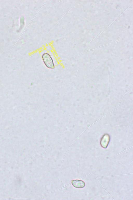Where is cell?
Returning a JSON list of instances; mask_svg holds the SVG:
<instances>
[{
	"instance_id": "6da1fadb",
	"label": "cell",
	"mask_w": 133,
	"mask_h": 200,
	"mask_svg": "<svg viewBox=\"0 0 133 200\" xmlns=\"http://www.w3.org/2000/svg\"><path fill=\"white\" fill-rule=\"evenodd\" d=\"M42 58L44 63L47 68L50 69H54L55 66L53 59L49 53H44L42 55Z\"/></svg>"
},
{
	"instance_id": "7a4b0ae2",
	"label": "cell",
	"mask_w": 133,
	"mask_h": 200,
	"mask_svg": "<svg viewBox=\"0 0 133 200\" xmlns=\"http://www.w3.org/2000/svg\"><path fill=\"white\" fill-rule=\"evenodd\" d=\"M110 141L109 136L108 135L105 134L104 135L101 141V146L103 148H106L108 145Z\"/></svg>"
},
{
	"instance_id": "3957f363",
	"label": "cell",
	"mask_w": 133,
	"mask_h": 200,
	"mask_svg": "<svg viewBox=\"0 0 133 200\" xmlns=\"http://www.w3.org/2000/svg\"><path fill=\"white\" fill-rule=\"evenodd\" d=\"M72 184L74 187L77 188H82L85 185L84 182L81 180H74L72 181Z\"/></svg>"
}]
</instances>
